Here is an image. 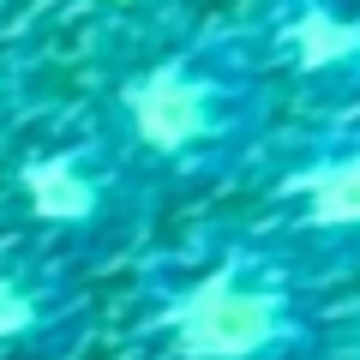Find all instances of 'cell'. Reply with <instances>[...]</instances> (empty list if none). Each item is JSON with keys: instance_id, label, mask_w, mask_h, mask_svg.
<instances>
[{"instance_id": "6da1fadb", "label": "cell", "mask_w": 360, "mask_h": 360, "mask_svg": "<svg viewBox=\"0 0 360 360\" xmlns=\"http://www.w3.org/2000/svg\"><path fill=\"white\" fill-rule=\"evenodd\" d=\"M270 120V84L240 42L168 54L120 84V127L144 162L205 174L229 168Z\"/></svg>"}, {"instance_id": "7a4b0ae2", "label": "cell", "mask_w": 360, "mask_h": 360, "mask_svg": "<svg viewBox=\"0 0 360 360\" xmlns=\"http://www.w3.org/2000/svg\"><path fill=\"white\" fill-rule=\"evenodd\" d=\"M168 360H312L319 312L283 264L229 252L156 312Z\"/></svg>"}, {"instance_id": "3957f363", "label": "cell", "mask_w": 360, "mask_h": 360, "mask_svg": "<svg viewBox=\"0 0 360 360\" xmlns=\"http://www.w3.org/2000/svg\"><path fill=\"white\" fill-rule=\"evenodd\" d=\"M18 198L30 222L54 240L84 246L115 222V174L96 162V150H42L18 162Z\"/></svg>"}, {"instance_id": "277c9868", "label": "cell", "mask_w": 360, "mask_h": 360, "mask_svg": "<svg viewBox=\"0 0 360 360\" xmlns=\"http://www.w3.org/2000/svg\"><path fill=\"white\" fill-rule=\"evenodd\" d=\"M78 283L49 252H0V348H49L78 324Z\"/></svg>"}, {"instance_id": "5b68a950", "label": "cell", "mask_w": 360, "mask_h": 360, "mask_svg": "<svg viewBox=\"0 0 360 360\" xmlns=\"http://www.w3.org/2000/svg\"><path fill=\"white\" fill-rule=\"evenodd\" d=\"M283 198L295 205L300 234L360 240V150H336V156L295 168L283 180Z\"/></svg>"}, {"instance_id": "8992f818", "label": "cell", "mask_w": 360, "mask_h": 360, "mask_svg": "<svg viewBox=\"0 0 360 360\" xmlns=\"http://www.w3.org/2000/svg\"><path fill=\"white\" fill-rule=\"evenodd\" d=\"M276 37H283V54L300 78L360 72V13H348L336 0H295Z\"/></svg>"}]
</instances>
